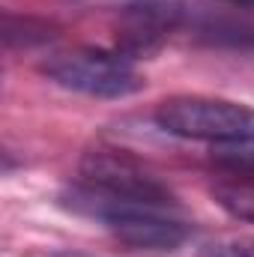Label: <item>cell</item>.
<instances>
[{
  "label": "cell",
  "mask_w": 254,
  "mask_h": 257,
  "mask_svg": "<svg viewBox=\"0 0 254 257\" xmlns=\"http://www.w3.org/2000/svg\"><path fill=\"white\" fill-rule=\"evenodd\" d=\"M156 126L183 141L254 144V108L245 102L186 93L156 105Z\"/></svg>",
  "instance_id": "cell-1"
},
{
  "label": "cell",
  "mask_w": 254,
  "mask_h": 257,
  "mask_svg": "<svg viewBox=\"0 0 254 257\" xmlns=\"http://www.w3.org/2000/svg\"><path fill=\"white\" fill-rule=\"evenodd\" d=\"M42 75L57 87L93 96V99H126L144 87V78L126 54L105 48H72L42 63Z\"/></svg>",
  "instance_id": "cell-2"
},
{
  "label": "cell",
  "mask_w": 254,
  "mask_h": 257,
  "mask_svg": "<svg viewBox=\"0 0 254 257\" xmlns=\"http://www.w3.org/2000/svg\"><path fill=\"white\" fill-rule=\"evenodd\" d=\"M81 183L87 189L120 197L129 203H147L159 209H180L177 194L171 192L156 174H150L141 162H135L129 153L117 150H93L81 162Z\"/></svg>",
  "instance_id": "cell-3"
},
{
  "label": "cell",
  "mask_w": 254,
  "mask_h": 257,
  "mask_svg": "<svg viewBox=\"0 0 254 257\" xmlns=\"http://www.w3.org/2000/svg\"><path fill=\"white\" fill-rule=\"evenodd\" d=\"M180 21V3L177 0H135L123 12V30H120V54H147L153 51Z\"/></svg>",
  "instance_id": "cell-4"
},
{
  "label": "cell",
  "mask_w": 254,
  "mask_h": 257,
  "mask_svg": "<svg viewBox=\"0 0 254 257\" xmlns=\"http://www.w3.org/2000/svg\"><path fill=\"white\" fill-rule=\"evenodd\" d=\"M212 197L227 215L254 224V153L227 159V171L212 183Z\"/></svg>",
  "instance_id": "cell-5"
},
{
  "label": "cell",
  "mask_w": 254,
  "mask_h": 257,
  "mask_svg": "<svg viewBox=\"0 0 254 257\" xmlns=\"http://www.w3.org/2000/svg\"><path fill=\"white\" fill-rule=\"evenodd\" d=\"M51 39H54V27L45 24V21L18 18V15H6L3 18V42H6V48H15V45L33 48V45H45Z\"/></svg>",
  "instance_id": "cell-6"
},
{
  "label": "cell",
  "mask_w": 254,
  "mask_h": 257,
  "mask_svg": "<svg viewBox=\"0 0 254 257\" xmlns=\"http://www.w3.org/2000/svg\"><path fill=\"white\" fill-rule=\"evenodd\" d=\"M209 257H254V236H239L224 245H215V251H209Z\"/></svg>",
  "instance_id": "cell-7"
},
{
  "label": "cell",
  "mask_w": 254,
  "mask_h": 257,
  "mask_svg": "<svg viewBox=\"0 0 254 257\" xmlns=\"http://www.w3.org/2000/svg\"><path fill=\"white\" fill-rule=\"evenodd\" d=\"M54 257H90V254H75V251H63V254H54Z\"/></svg>",
  "instance_id": "cell-8"
}]
</instances>
